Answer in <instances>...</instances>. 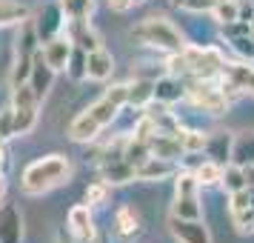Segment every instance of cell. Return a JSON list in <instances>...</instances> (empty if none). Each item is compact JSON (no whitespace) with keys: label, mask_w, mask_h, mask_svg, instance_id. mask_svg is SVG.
Masks as SVG:
<instances>
[{"label":"cell","mask_w":254,"mask_h":243,"mask_svg":"<svg viewBox=\"0 0 254 243\" xmlns=\"http://www.w3.org/2000/svg\"><path fill=\"white\" fill-rule=\"evenodd\" d=\"M131 40H137L140 46L157 49V52H183L186 49V37L180 35V29L174 23H169L166 17H146L131 29Z\"/></svg>","instance_id":"obj_3"},{"label":"cell","mask_w":254,"mask_h":243,"mask_svg":"<svg viewBox=\"0 0 254 243\" xmlns=\"http://www.w3.org/2000/svg\"><path fill=\"white\" fill-rule=\"evenodd\" d=\"M149 149L151 155L157 158H166V161H183V143L177 135H169V132H157L154 138H149Z\"/></svg>","instance_id":"obj_15"},{"label":"cell","mask_w":254,"mask_h":243,"mask_svg":"<svg viewBox=\"0 0 254 243\" xmlns=\"http://www.w3.org/2000/svg\"><path fill=\"white\" fill-rule=\"evenodd\" d=\"M151 100H154V81L137 78L134 83H128V106L146 109V106H149Z\"/></svg>","instance_id":"obj_23"},{"label":"cell","mask_w":254,"mask_h":243,"mask_svg":"<svg viewBox=\"0 0 254 243\" xmlns=\"http://www.w3.org/2000/svg\"><path fill=\"white\" fill-rule=\"evenodd\" d=\"M120 109H123V106L115 103V100H112L109 94H103L100 100H94V103L89 106V112H92V115L97 117V120H100V123H103V129H106V126H112V120H115V117L120 115Z\"/></svg>","instance_id":"obj_26"},{"label":"cell","mask_w":254,"mask_h":243,"mask_svg":"<svg viewBox=\"0 0 254 243\" xmlns=\"http://www.w3.org/2000/svg\"><path fill=\"white\" fill-rule=\"evenodd\" d=\"M154 100L163 106H172L177 100H186V81L177 75H163L154 81Z\"/></svg>","instance_id":"obj_12"},{"label":"cell","mask_w":254,"mask_h":243,"mask_svg":"<svg viewBox=\"0 0 254 243\" xmlns=\"http://www.w3.org/2000/svg\"><path fill=\"white\" fill-rule=\"evenodd\" d=\"M223 169H226L223 163L206 158V161L194 169V174H197V180H200V186L206 189V186H220V183H223Z\"/></svg>","instance_id":"obj_25"},{"label":"cell","mask_w":254,"mask_h":243,"mask_svg":"<svg viewBox=\"0 0 254 243\" xmlns=\"http://www.w3.org/2000/svg\"><path fill=\"white\" fill-rule=\"evenodd\" d=\"M252 32H254V17H252Z\"/></svg>","instance_id":"obj_45"},{"label":"cell","mask_w":254,"mask_h":243,"mask_svg":"<svg viewBox=\"0 0 254 243\" xmlns=\"http://www.w3.org/2000/svg\"><path fill=\"white\" fill-rule=\"evenodd\" d=\"M223 78H229L240 92L254 94V63H249V60H243V63H229V60H226Z\"/></svg>","instance_id":"obj_16"},{"label":"cell","mask_w":254,"mask_h":243,"mask_svg":"<svg viewBox=\"0 0 254 243\" xmlns=\"http://www.w3.org/2000/svg\"><path fill=\"white\" fill-rule=\"evenodd\" d=\"M140 3H146V0H134V6H140Z\"/></svg>","instance_id":"obj_44"},{"label":"cell","mask_w":254,"mask_h":243,"mask_svg":"<svg viewBox=\"0 0 254 243\" xmlns=\"http://www.w3.org/2000/svg\"><path fill=\"white\" fill-rule=\"evenodd\" d=\"M3 161H6V149H3V140H0V169H3Z\"/></svg>","instance_id":"obj_42"},{"label":"cell","mask_w":254,"mask_h":243,"mask_svg":"<svg viewBox=\"0 0 254 243\" xmlns=\"http://www.w3.org/2000/svg\"><path fill=\"white\" fill-rule=\"evenodd\" d=\"M6 174H3V169H0V200H3V195H6Z\"/></svg>","instance_id":"obj_41"},{"label":"cell","mask_w":254,"mask_h":243,"mask_svg":"<svg viewBox=\"0 0 254 243\" xmlns=\"http://www.w3.org/2000/svg\"><path fill=\"white\" fill-rule=\"evenodd\" d=\"M115 229L117 235H123V238H131V235H137L140 232V215L134 206H120L115 212Z\"/></svg>","instance_id":"obj_22"},{"label":"cell","mask_w":254,"mask_h":243,"mask_svg":"<svg viewBox=\"0 0 254 243\" xmlns=\"http://www.w3.org/2000/svg\"><path fill=\"white\" fill-rule=\"evenodd\" d=\"M214 3L217 0H183V12H194V14H200V12H211L214 9Z\"/></svg>","instance_id":"obj_38"},{"label":"cell","mask_w":254,"mask_h":243,"mask_svg":"<svg viewBox=\"0 0 254 243\" xmlns=\"http://www.w3.org/2000/svg\"><path fill=\"white\" fill-rule=\"evenodd\" d=\"M231 226L240 232V235H254V206L231 212Z\"/></svg>","instance_id":"obj_35"},{"label":"cell","mask_w":254,"mask_h":243,"mask_svg":"<svg viewBox=\"0 0 254 243\" xmlns=\"http://www.w3.org/2000/svg\"><path fill=\"white\" fill-rule=\"evenodd\" d=\"M211 17H214L220 26L234 23V20H240V3H237V0H217L214 9H211Z\"/></svg>","instance_id":"obj_31"},{"label":"cell","mask_w":254,"mask_h":243,"mask_svg":"<svg viewBox=\"0 0 254 243\" xmlns=\"http://www.w3.org/2000/svg\"><path fill=\"white\" fill-rule=\"evenodd\" d=\"M6 138H14V112L12 109L0 112V140H6Z\"/></svg>","instance_id":"obj_37"},{"label":"cell","mask_w":254,"mask_h":243,"mask_svg":"<svg viewBox=\"0 0 254 243\" xmlns=\"http://www.w3.org/2000/svg\"><path fill=\"white\" fill-rule=\"evenodd\" d=\"M231 163H237V166L254 163V132H240V135H234V143H231Z\"/></svg>","instance_id":"obj_20"},{"label":"cell","mask_w":254,"mask_h":243,"mask_svg":"<svg viewBox=\"0 0 254 243\" xmlns=\"http://www.w3.org/2000/svg\"><path fill=\"white\" fill-rule=\"evenodd\" d=\"M63 35L69 37L74 46H80L83 52H94V49H100V37L94 35V29L89 26V20H69V17H66Z\"/></svg>","instance_id":"obj_11"},{"label":"cell","mask_w":254,"mask_h":243,"mask_svg":"<svg viewBox=\"0 0 254 243\" xmlns=\"http://www.w3.org/2000/svg\"><path fill=\"white\" fill-rule=\"evenodd\" d=\"M14 112V138H23L37 126V109H12Z\"/></svg>","instance_id":"obj_34"},{"label":"cell","mask_w":254,"mask_h":243,"mask_svg":"<svg viewBox=\"0 0 254 243\" xmlns=\"http://www.w3.org/2000/svg\"><path fill=\"white\" fill-rule=\"evenodd\" d=\"M134 6V0H109V9L112 12H128Z\"/></svg>","instance_id":"obj_39"},{"label":"cell","mask_w":254,"mask_h":243,"mask_svg":"<svg viewBox=\"0 0 254 243\" xmlns=\"http://www.w3.org/2000/svg\"><path fill=\"white\" fill-rule=\"evenodd\" d=\"M112 72H115V55L112 52H106L103 46L89 52V72H86L89 81H109Z\"/></svg>","instance_id":"obj_17"},{"label":"cell","mask_w":254,"mask_h":243,"mask_svg":"<svg viewBox=\"0 0 254 243\" xmlns=\"http://www.w3.org/2000/svg\"><path fill=\"white\" fill-rule=\"evenodd\" d=\"M231 143H234V135L231 132H214L208 135V143H206V158L217 163H231Z\"/></svg>","instance_id":"obj_18"},{"label":"cell","mask_w":254,"mask_h":243,"mask_svg":"<svg viewBox=\"0 0 254 243\" xmlns=\"http://www.w3.org/2000/svg\"><path fill=\"white\" fill-rule=\"evenodd\" d=\"M223 189H226V195L231 192H240V189H249V180H246V169L237 166V163H226V169H223Z\"/></svg>","instance_id":"obj_28"},{"label":"cell","mask_w":254,"mask_h":243,"mask_svg":"<svg viewBox=\"0 0 254 243\" xmlns=\"http://www.w3.org/2000/svg\"><path fill=\"white\" fill-rule=\"evenodd\" d=\"M29 20V6L17 0H0V29L3 26H23Z\"/></svg>","instance_id":"obj_21"},{"label":"cell","mask_w":254,"mask_h":243,"mask_svg":"<svg viewBox=\"0 0 254 243\" xmlns=\"http://www.w3.org/2000/svg\"><path fill=\"white\" fill-rule=\"evenodd\" d=\"M55 75L58 72L52 69L46 63V58H43V52L37 49V55H35V66H32V78H29V83H32V89H35V94L43 100L49 94V89H52V83H55Z\"/></svg>","instance_id":"obj_14"},{"label":"cell","mask_w":254,"mask_h":243,"mask_svg":"<svg viewBox=\"0 0 254 243\" xmlns=\"http://www.w3.org/2000/svg\"><path fill=\"white\" fill-rule=\"evenodd\" d=\"M100 132H103V123L89 109L80 112V115H74L69 123V140H74V143H94Z\"/></svg>","instance_id":"obj_9"},{"label":"cell","mask_w":254,"mask_h":243,"mask_svg":"<svg viewBox=\"0 0 254 243\" xmlns=\"http://www.w3.org/2000/svg\"><path fill=\"white\" fill-rule=\"evenodd\" d=\"M23 241V215L17 206L3 203L0 206V243H20Z\"/></svg>","instance_id":"obj_10"},{"label":"cell","mask_w":254,"mask_h":243,"mask_svg":"<svg viewBox=\"0 0 254 243\" xmlns=\"http://www.w3.org/2000/svg\"><path fill=\"white\" fill-rule=\"evenodd\" d=\"M186 100L208 115H223L229 109V97L217 78H186Z\"/></svg>","instance_id":"obj_4"},{"label":"cell","mask_w":254,"mask_h":243,"mask_svg":"<svg viewBox=\"0 0 254 243\" xmlns=\"http://www.w3.org/2000/svg\"><path fill=\"white\" fill-rule=\"evenodd\" d=\"M100 174H103V180H109L112 186L137 180V172H134V166H131L126 158H120V161H112V163H106V166H100Z\"/></svg>","instance_id":"obj_19"},{"label":"cell","mask_w":254,"mask_h":243,"mask_svg":"<svg viewBox=\"0 0 254 243\" xmlns=\"http://www.w3.org/2000/svg\"><path fill=\"white\" fill-rule=\"evenodd\" d=\"M177 138H180V143H183V152H186V155L206 152L208 135H206V132H200V129H186V126H180V129H177Z\"/></svg>","instance_id":"obj_27"},{"label":"cell","mask_w":254,"mask_h":243,"mask_svg":"<svg viewBox=\"0 0 254 243\" xmlns=\"http://www.w3.org/2000/svg\"><path fill=\"white\" fill-rule=\"evenodd\" d=\"M63 26H66V12H63V6H46L43 14H40V23L35 26L37 35H40V43H46L52 37H58L63 32Z\"/></svg>","instance_id":"obj_13"},{"label":"cell","mask_w":254,"mask_h":243,"mask_svg":"<svg viewBox=\"0 0 254 243\" xmlns=\"http://www.w3.org/2000/svg\"><path fill=\"white\" fill-rule=\"evenodd\" d=\"M134 172H137V180H143V183H160L166 177L177 174V161H166V158L151 155V158H146L140 163Z\"/></svg>","instance_id":"obj_7"},{"label":"cell","mask_w":254,"mask_h":243,"mask_svg":"<svg viewBox=\"0 0 254 243\" xmlns=\"http://www.w3.org/2000/svg\"><path fill=\"white\" fill-rule=\"evenodd\" d=\"M243 169H246V180H249V189H254V163L243 166Z\"/></svg>","instance_id":"obj_40"},{"label":"cell","mask_w":254,"mask_h":243,"mask_svg":"<svg viewBox=\"0 0 254 243\" xmlns=\"http://www.w3.org/2000/svg\"><path fill=\"white\" fill-rule=\"evenodd\" d=\"M172 215L177 218H203V206H200V195H174L172 203Z\"/></svg>","instance_id":"obj_24"},{"label":"cell","mask_w":254,"mask_h":243,"mask_svg":"<svg viewBox=\"0 0 254 243\" xmlns=\"http://www.w3.org/2000/svg\"><path fill=\"white\" fill-rule=\"evenodd\" d=\"M174 6H177V9H180V6H183V0H172Z\"/></svg>","instance_id":"obj_43"},{"label":"cell","mask_w":254,"mask_h":243,"mask_svg":"<svg viewBox=\"0 0 254 243\" xmlns=\"http://www.w3.org/2000/svg\"><path fill=\"white\" fill-rule=\"evenodd\" d=\"M231 49L240 55L243 60H249V63H254V37L252 35H240V37H231L229 40Z\"/></svg>","instance_id":"obj_36"},{"label":"cell","mask_w":254,"mask_h":243,"mask_svg":"<svg viewBox=\"0 0 254 243\" xmlns=\"http://www.w3.org/2000/svg\"><path fill=\"white\" fill-rule=\"evenodd\" d=\"M252 37H254V32H252Z\"/></svg>","instance_id":"obj_47"},{"label":"cell","mask_w":254,"mask_h":243,"mask_svg":"<svg viewBox=\"0 0 254 243\" xmlns=\"http://www.w3.org/2000/svg\"><path fill=\"white\" fill-rule=\"evenodd\" d=\"M89 72V52H83L80 46L71 49V58H69V66H66V75L71 81H83Z\"/></svg>","instance_id":"obj_33"},{"label":"cell","mask_w":254,"mask_h":243,"mask_svg":"<svg viewBox=\"0 0 254 243\" xmlns=\"http://www.w3.org/2000/svg\"><path fill=\"white\" fill-rule=\"evenodd\" d=\"M69 20H89L94 12V0H60Z\"/></svg>","instance_id":"obj_32"},{"label":"cell","mask_w":254,"mask_h":243,"mask_svg":"<svg viewBox=\"0 0 254 243\" xmlns=\"http://www.w3.org/2000/svg\"><path fill=\"white\" fill-rule=\"evenodd\" d=\"M169 75L177 78H220L226 66V55L217 46H186L183 52H172L169 60Z\"/></svg>","instance_id":"obj_2"},{"label":"cell","mask_w":254,"mask_h":243,"mask_svg":"<svg viewBox=\"0 0 254 243\" xmlns=\"http://www.w3.org/2000/svg\"><path fill=\"white\" fill-rule=\"evenodd\" d=\"M71 49H74V43H71L69 37L60 32L58 37L46 40V43L40 46V52H43L46 63H49L55 72H66V66H69V58H71Z\"/></svg>","instance_id":"obj_8"},{"label":"cell","mask_w":254,"mask_h":243,"mask_svg":"<svg viewBox=\"0 0 254 243\" xmlns=\"http://www.w3.org/2000/svg\"><path fill=\"white\" fill-rule=\"evenodd\" d=\"M71 180V161L66 155H46V158H37L23 169L20 174V189L26 195H46L58 186L69 183Z\"/></svg>","instance_id":"obj_1"},{"label":"cell","mask_w":254,"mask_h":243,"mask_svg":"<svg viewBox=\"0 0 254 243\" xmlns=\"http://www.w3.org/2000/svg\"><path fill=\"white\" fill-rule=\"evenodd\" d=\"M169 235L177 243H211V235H208V226L203 223V218L191 220L169 215Z\"/></svg>","instance_id":"obj_5"},{"label":"cell","mask_w":254,"mask_h":243,"mask_svg":"<svg viewBox=\"0 0 254 243\" xmlns=\"http://www.w3.org/2000/svg\"><path fill=\"white\" fill-rule=\"evenodd\" d=\"M200 180H197V174L191 172V169H177V174H174V195H200Z\"/></svg>","instance_id":"obj_30"},{"label":"cell","mask_w":254,"mask_h":243,"mask_svg":"<svg viewBox=\"0 0 254 243\" xmlns=\"http://www.w3.org/2000/svg\"><path fill=\"white\" fill-rule=\"evenodd\" d=\"M69 235L74 238V243H94V215L89 203H77L69 209Z\"/></svg>","instance_id":"obj_6"},{"label":"cell","mask_w":254,"mask_h":243,"mask_svg":"<svg viewBox=\"0 0 254 243\" xmlns=\"http://www.w3.org/2000/svg\"><path fill=\"white\" fill-rule=\"evenodd\" d=\"M109 197H112V183L109 180H94V183L86 186V192H83V203H89V206H103L109 203Z\"/></svg>","instance_id":"obj_29"},{"label":"cell","mask_w":254,"mask_h":243,"mask_svg":"<svg viewBox=\"0 0 254 243\" xmlns=\"http://www.w3.org/2000/svg\"><path fill=\"white\" fill-rule=\"evenodd\" d=\"M252 6H254V0H252Z\"/></svg>","instance_id":"obj_46"}]
</instances>
